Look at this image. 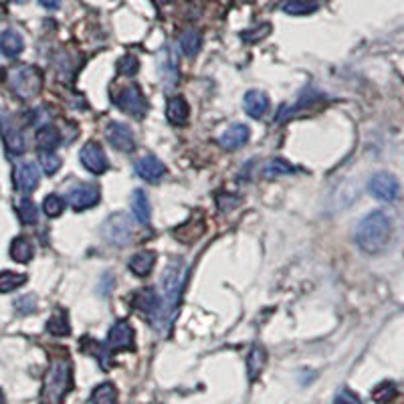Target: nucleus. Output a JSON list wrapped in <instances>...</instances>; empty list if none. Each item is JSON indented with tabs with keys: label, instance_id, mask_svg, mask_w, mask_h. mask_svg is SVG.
I'll use <instances>...</instances> for the list:
<instances>
[{
	"label": "nucleus",
	"instance_id": "nucleus-1",
	"mask_svg": "<svg viewBox=\"0 0 404 404\" xmlns=\"http://www.w3.org/2000/svg\"><path fill=\"white\" fill-rule=\"evenodd\" d=\"M186 275L189 267L182 259H172L166 271L162 273V291H164V307L160 309L158 318L154 323L160 327L162 334H166L170 329V323L174 320L176 307L180 303V297L184 291V283H186Z\"/></svg>",
	"mask_w": 404,
	"mask_h": 404
},
{
	"label": "nucleus",
	"instance_id": "nucleus-2",
	"mask_svg": "<svg viewBox=\"0 0 404 404\" xmlns=\"http://www.w3.org/2000/svg\"><path fill=\"white\" fill-rule=\"evenodd\" d=\"M356 244L368 253V255H376L382 253L392 237V222L386 213L382 211H374L370 215H366L360 224L356 227Z\"/></svg>",
	"mask_w": 404,
	"mask_h": 404
},
{
	"label": "nucleus",
	"instance_id": "nucleus-3",
	"mask_svg": "<svg viewBox=\"0 0 404 404\" xmlns=\"http://www.w3.org/2000/svg\"><path fill=\"white\" fill-rule=\"evenodd\" d=\"M73 388V366L67 356H55L43 380L41 404H63Z\"/></svg>",
	"mask_w": 404,
	"mask_h": 404
},
{
	"label": "nucleus",
	"instance_id": "nucleus-4",
	"mask_svg": "<svg viewBox=\"0 0 404 404\" xmlns=\"http://www.w3.org/2000/svg\"><path fill=\"white\" fill-rule=\"evenodd\" d=\"M8 83H10L12 91L21 99H30V97H35L41 91V87H43V75H41V71L37 67L23 65V67H17L15 71H10Z\"/></svg>",
	"mask_w": 404,
	"mask_h": 404
},
{
	"label": "nucleus",
	"instance_id": "nucleus-5",
	"mask_svg": "<svg viewBox=\"0 0 404 404\" xmlns=\"http://www.w3.org/2000/svg\"><path fill=\"white\" fill-rule=\"evenodd\" d=\"M104 237L109 244H115V247H126L128 242L134 239V220L126 213H117V215H111L106 220L104 229H102Z\"/></svg>",
	"mask_w": 404,
	"mask_h": 404
},
{
	"label": "nucleus",
	"instance_id": "nucleus-6",
	"mask_svg": "<svg viewBox=\"0 0 404 404\" xmlns=\"http://www.w3.org/2000/svg\"><path fill=\"white\" fill-rule=\"evenodd\" d=\"M0 135L4 140V146H6V150H8L10 156L25 154V150H27L25 134L17 126L15 117L8 111H4V109H0Z\"/></svg>",
	"mask_w": 404,
	"mask_h": 404
},
{
	"label": "nucleus",
	"instance_id": "nucleus-7",
	"mask_svg": "<svg viewBox=\"0 0 404 404\" xmlns=\"http://www.w3.org/2000/svg\"><path fill=\"white\" fill-rule=\"evenodd\" d=\"M158 73H160L164 89L170 91L176 87V83L180 79V69H178V55L172 45L162 47V53L158 57Z\"/></svg>",
	"mask_w": 404,
	"mask_h": 404
},
{
	"label": "nucleus",
	"instance_id": "nucleus-8",
	"mask_svg": "<svg viewBox=\"0 0 404 404\" xmlns=\"http://www.w3.org/2000/svg\"><path fill=\"white\" fill-rule=\"evenodd\" d=\"M368 192H370L374 198H378V200L392 202V200H396L398 194H401V184H398V180H396L392 174H388V172H378V174H374V176L370 178V182H368Z\"/></svg>",
	"mask_w": 404,
	"mask_h": 404
},
{
	"label": "nucleus",
	"instance_id": "nucleus-9",
	"mask_svg": "<svg viewBox=\"0 0 404 404\" xmlns=\"http://www.w3.org/2000/svg\"><path fill=\"white\" fill-rule=\"evenodd\" d=\"M115 104H117V108L122 109V111H126L128 115H134V117H142L144 113H146V97L142 95V91H140V87H124L119 93H117V97H115Z\"/></svg>",
	"mask_w": 404,
	"mask_h": 404
},
{
	"label": "nucleus",
	"instance_id": "nucleus-10",
	"mask_svg": "<svg viewBox=\"0 0 404 404\" xmlns=\"http://www.w3.org/2000/svg\"><path fill=\"white\" fill-rule=\"evenodd\" d=\"M79 160L91 174H104V172H108V156H106L104 148L99 144H95V142H89V144H85L81 148Z\"/></svg>",
	"mask_w": 404,
	"mask_h": 404
},
{
	"label": "nucleus",
	"instance_id": "nucleus-11",
	"mask_svg": "<svg viewBox=\"0 0 404 404\" xmlns=\"http://www.w3.org/2000/svg\"><path fill=\"white\" fill-rule=\"evenodd\" d=\"M106 346L109 348V352L134 350V327L126 320L117 322L109 329Z\"/></svg>",
	"mask_w": 404,
	"mask_h": 404
},
{
	"label": "nucleus",
	"instance_id": "nucleus-12",
	"mask_svg": "<svg viewBox=\"0 0 404 404\" xmlns=\"http://www.w3.org/2000/svg\"><path fill=\"white\" fill-rule=\"evenodd\" d=\"M106 137L109 140V144L117 150V152H134L135 150V137L134 132L126 126V124H119V122H113L109 124L108 130H106Z\"/></svg>",
	"mask_w": 404,
	"mask_h": 404
},
{
	"label": "nucleus",
	"instance_id": "nucleus-13",
	"mask_svg": "<svg viewBox=\"0 0 404 404\" xmlns=\"http://www.w3.org/2000/svg\"><path fill=\"white\" fill-rule=\"evenodd\" d=\"M99 198H102V192L95 184H79V186L71 189V192L67 194V200L75 211L93 209L99 202Z\"/></svg>",
	"mask_w": 404,
	"mask_h": 404
},
{
	"label": "nucleus",
	"instance_id": "nucleus-14",
	"mask_svg": "<svg viewBox=\"0 0 404 404\" xmlns=\"http://www.w3.org/2000/svg\"><path fill=\"white\" fill-rule=\"evenodd\" d=\"M41 182V174H39V168L32 164V162H23L17 166L15 170V184L17 189L25 194H30L32 190H37Z\"/></svg>",
	"mask_w": 404,
	"mask_h": 404
},
{
	"label": "nucleus",
	"instance_id": "nucleus-15",
	"mask_svg": "<svg viewBox=\"0 0 404 404\" xmlns=\"http://www.w3.org/2000/svg\"><path fill=\"white\" fill-rule=\"evenodd\" d=\"M132 305H134L135 309H140V311H144L148 318H152V320H156L158 318V314H160V299L156 296V291L154 289H150V287H146V289H140V291H135L134 297H132Z\"/></svg>",
	"mask_w": 404,
	"mask_h": 404
},
{
	"label": "nucleus",
	"instance_id": "nucleus-16",
	"mask_svg": "<svg viewBox=\"0 0 404 404\" xmlns=\"http://www.w3.org/2000/svg\"><path fill=\"white\" fill-rule=\"evenodd\" d=\"M249 137H251V130L244 124H235L218 137V144L224 150H239L249 142Z\"/></svg>",
	"mask_w": 404,
	"mask_h": 404
},
{
	"label": "nucleus",
	"instance_id": "nucleus-17",
	"mask_svg": "<svg viewBox=\"0 0 404 404\" xmlns=\"http://www.w3.org/2000/svg\"><path fill=\"white\" fill-rule=\"evenodd\" d=\"M135 172L142 180L156 182L166 174V166L156 156H146V158L135 162Z\"/></svg>",
	"mask_w": 404,
	"mask_h": 404
},
{
	"label": "nucleus",
	"instance_id": "nucleus-18",
	"mask_svg": "<svg viewBox=\"0 0 404 404\" xmlns=\"http://www.w3.org/2000/svg\"><path fill=\"white\" fill-rule=\"evenodd\" d=\"M242 106L247 115H251L253 119H261L269 109V95L263 91H249L242 99Z\"/></svg>",
	"mask_w": 404,
	"mask_h": 404
},
{
	"label": "nucleus",
	"instance_id": "nucleus-19",
	"mask_svg": "<svg viewBox=\"0 0 404 404\" xmlns=\"http://www.w3.org/2000/svg\"><path fill=\"white\" fill-rule=\"evenodd\" d=\"M81 350L85 352V354L95 356L97 362H99L106 370L111 366V352H109V348L106 344H102V342H97V340H93V338H81Z\"/></svg>",
	"mask_w": 404,
	"mask_h": 404
},
{
	"label": "nucleus",
	"instance_id": "nucleus-20",
	"mask_svg": "<svg viewBox=\"0 0 404 404\" xmlns=\"http://www.w3.org/2000/svg\"><path fill=\"white\" fill-rule=\"evenodd\" d=\"M190 115V108L184 97H172L166 106V117L174 126H182Z\"/></svg>",
	"mask_w": 404,
	"mask_h": 404
},
{
	"label": "nucleus",
	"instance_id": "nucleus-21",
	"mask_svg": "<svg viewBox=\"0 0 404 404\" xmlns=\"http://www.w3.org/2000/svg\"><path fill=\"white\" fill-rule=\"evenodd\" d=\"M154 265H156V253L152 251H142L130 259V271L137 277H148L154 269Z\"/></svg>",
	"mask_w": 404,
	"mask_h": 404
},
{
	"label": "nucleus",
	"instance_id": "nucleus-22",
	"mask_svg": "<svg viewBox=\"0 0 404 404\" xmlns=\"http://www.w3.org/2000/svg\"><path fill=\"white\" fill-rule=\"evenodd\" d=\"M25 49V41L17 30H4L0 35V53L6 57H17L23 53Z\"/></svg>",
	"mask_w": 404,
	"mask_h": 404
},
{
	"label": "nucleus",
	"instance_id": "nucleus-23",
	"mask_svg": "<svg viewBox=\"0 0 404 404\" xmlns=\"http://www.w3.org/2000/svg\"><path fill=\"white\" fill-rule=\"evenodd\" d=\"M265 364H267V352L263 350L261 346H255L247 356V374H249L251 382L259 378V374L265 368Z\"/></svg>",
	"mask_w": 404,
	"mask_h": 404
},
{
	"label": "nucleus",
	"instance_id": "nucleus-24",
	"mask_svg": "<svg viewBox=\"0 0 404 404\" xmlns=\"http://www.w3.org/2000/svg\"><path fill=\"white\" fill-rule=\"evenodd\" d=\"M132 211H134L135 220L144 227L150 224V216H152V211H150V200L146 196L144 190H135L134 196H132Z\"/></svg>",
	"mask_w": 404,
	"mask_h": 404
},
{
	"label": "nucleus",
	"instance_id": "nucleus-25",
	"mask_svg": "<svg viewBox=\"0 0 404 404\" xmlns=\"http://www.w3.org/2000/svg\"><path fill=\"white\" fill-rule=\"evenodd\" d=\"M61 144V134L55 126H43L37 132V148L41 152H53L55 148H59Z\"/></svg>",
	"mask_w": 404,
	"mask_h": 404
},
{
	"label": "nucleus",
	"instance_id": "nucleus-26",
	"mask_svg": "<svg viewBox=\"0 0 404 404\" xmlns=\"http://www.w3.org/2000/svg\"><path fill=\"white\" fill-rule=\"evenodd\" d=\"M32 253H35L32 242L28 241L27 237H17L10 242V257L17 263H28L32 259Z\"/></svg>",
	"mask_w": 404,
	"mask_h": 404
},
{
	"label": "nucleus",
	"instance_id": "nucleus-27",
	"mask_svg": "<svg viewBox=\"0 0 404 404\" xmlns=\"http://www.w3.org/2000/svg\"><path fill=\"white\" fill-rule=\"evenodd\" d=\"M200 47H202V32L200 30L189 28V30L182 32V37H180V49H182V53L186 55V57L198 55Z\"/></svg>",
	"mask_w": 404,
	"mask_h": 404
},
{
	"label": "nucleus",
	"instance_id": "nucleus-28",
	"mask_svg": "<svg viewBox=\"0 0 404 404\" xmlns=\"http://www.w3.org/2000/svg\"><path fill=\"white\" fill-rule=\"evenodd\" d=\"M91 404H117V390L111 382L95 386L91 392Z\"/></svg>",
	"mask_w": 404,
	"mask_h": 404
},
{
	"label": "nucleus",
	"instance_id": "nucleus-29",
	"mask_svg": "<svg viewBox=\"0 0 404 404\" xmlns=\"http://www.w3.org/2000/svg\"><path fill=\"white\" fill-rule=\"evenodd\" d=\"M25 283H27V275L23 273H12V271L0 273V294H10Z\"/></svg>",
	"mask_w": 404,
	"mask_h": 404
},
{
	"label": "nucleus",
	"instance_id": "nucleus-30",
	"mask_svg": "<svg viewBox=\"0 0 404 404\" xmlns=\"http://www.w3.org/2000/svg\"><path fill=\"white\" fill-rule=\"evenodd\" d=\"M294 172H296V168L289 162L279 160V158L267 162L265 168H263L265 178H279V176H287V174H294Z\"/></svg>",
	"mask_w": 404,
	"mask_h": 404
},
{
	"label": "nucleus",
	"instance_id": "nucleus-31",
	"mask_svg": "<svg viewBox=\"0 0 404 404\" xmlns=\"http://www.w3.org/2000/svg\"><path fill=\"white\" fill-rule=\"evenodd\" d=\"M47 331L53 334V336H69L71 334V325L67 320V314L65 311H57L49 318L47 322Z\"/></svg>",
	"mask_w": 404,
	"mask_h": 404
},
{
	"label": "nucleus",
	"instance_id": "nucleus-32",
	"mask_svg": "<svg viewBox=\"0 0 404 404\" xmlns=\"http://www.w3.org/2000/svg\"><path fill=\"white\" fill-rule=\"evenodd\" d=\"M320 8V4L316 0H289L283 4V10L287 15H311Z\"/></svg>",
	"mask_w": 404,
	"mask_h": 404
},
{
	"label": "nucleus",
	"instance_id": "nucleus-33",
	"mask_svg": "<svg viewBox=\"0 0 404 404\" xmlns=\"http://www.w3.org/2000/svg\"><path fill=\"white\" fill-rule=\"evenodd\" d=\"M17 213L21 216V222H23V224H35V222L39 220V209H37V204H35L30 198L19 200Z\"/></svg>",
	"mask_w": 404,
	"mask_h": 404
},
{
	"label": "nucleus",
	"instance_id": "nucleus-34",
	"mask_svg": "<svg viewBox=\"0 0 404 404\" xmlns=\"http://www.w3.org/2000/svg\"><path fill=\"white\" fill-rule=\"evenodd\" d=\"M137 69H140V59L135 55H126L117 63V73L124 77H132L137 73Z\"/></svg>",
	"mask_w": 404,
	"mask_h": 404
},
{
	"label": "nucleus",
	"instance_id": "nucleus-35",
	"mask_svg": "<svg viewBox=\"0 0 404 404\" xmlns=\"http://www.w3.org/2000/svg\"><path fill=\"white\" fill-rule=\"evenodd\" d=\"M43 211H45V215L51 216H59L63 211H65V202H63V198L61 196H57V194H49L47 198H45V202H43Z\"/></svg>",
	"mask_w": 404,
	"mask_h": 404
},
{
	"label": "nucleus",
	"instance_id": "nucleus-36",
	"mask_svg": "<svg viewBox=\"0 0 404 404\" xmlns=\"http://www.w3.org/2000/svg\"><path fill=\"white\" fill-rule=\"evenodd\" d=\"M39 160H41V166H43L45 174H49V176L57 174V172H59V168H61V164H63L61 156H57L55 152H43Z\"/></svg>",
	"mask_w": 404,
	"mask_h": 404
},
{
	"label": "nucleus",
	"instance_id": "nucleus-37",
	"mask_svg": "<svg viewBox=\"0 0 404 404\" xmlns=\"http://www.w3.org/2000/svg\"><path fill=\"white\" fill-rule=\"evenodd\" d=\"M271 27L265 23V25H257V27L251 28V30H244V32H242V39L249 41V43H257V41H261L263 37H267Z\"/></svg>",
	"mask_w": 404,
	"mask_h": 404
},
{
	"label": "nucleus",
	"instance_id": "nucleus-38",
	"mask_svg": "<svg viewBox=\"0 0 404 404\" xmlns=\"http://www.w3.org/2000/svg\"><path fill=\"white\" fill-rule=\"evenodd\" d=\"M15 307H17V311L19 314H23V316H27V314H32L35 309H37V297L35 296H25L21 297L17 303H15Z\"/></svg>",
	"mask_w": 404,
	"mask_h": 404
},
{
	"label": "nucleus",
	"instance_id": "nucleus-39",
	"mask_svg": "<svg viewBox=\"0 0 404 404\" xmlns=\"http://www.w3.org/2000/svg\"><path fill=\"white\" fill-rule=\"evenodd\" d=\"M334 404H362V401H360L354 392H350V390H342V392L336 396Z\"/></svg>",
	"mask_w": 404,
	"mask_h": 404
},
{
	"label": "nucleus",
	"instance_id": "nucleus-40",
	"mask_svg": "<svg viewBox=\"0 0 404 404\" xmlns=\"http://www.w3.org/2000/svg\"><path fill=\"white\" fill-rule=\"evenodd\" d=\"M45 8H49V10H57L59 6H61V2L63 0H39Z\"/></svg>",
	"mask_w": 404,
	"mask_h": 404
},
{
	"label": "nucleus",
	"instance_id": "nucleus-41",
	"mask_svg": "<svg viewBox=\"0 0 404 404\" xmlns=\"http://www.w3.org/2000/svg\"><path fill=\"white\" fill-rule=\"evenodd\" d=\"M0 404H4V394H2V390H0Z\"/></svg>",
	"mask_w": 404,
	"mask_h": 404
},
{
	"label": "nucleus",
	"instance_id": "nucleus-42",
	"mask_svg": "<svg viewBox=\"0 0 404 404\" xmlns=\"http://www.w3.org/2000/svg\"><path fill=\"white\" fill-rule=\"evenodd\" d=\"M12 2H17V4H25L27 0H12Z\"/></svg>",
	"mask_w": 404,
	"mask_h": 404
}]
</instances>
